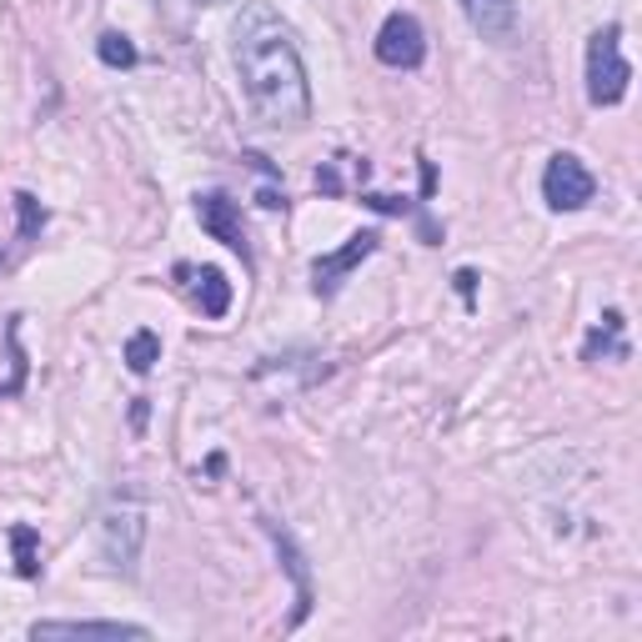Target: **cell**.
I'll return each mask as SVG.
<instances>
[{
  "instance_id": "1",
  "label": "cell",
  "mask_w": 642,
  "mask_h": 642,
  "mask_svg": "<svg viewBox=\"0 0 642 642\" xmlns=\"http://www.w3.org/2000/svg\"><path fill=\"white\" fill-rule=\"evenodd\" d=\"M236 71L246 101L266 126H306L312 116V86H306V66L296 55L292 31L272 6H246L236 21Z\"/></svg>"
},
{
  "instance_id": "2",
  "label": "cell",
  "mask_w": 642,
  "mask_h": 642,
  "mask_svg": "<svg viewBox=\"0 0 642 642\" xmlns=\"http://www.w3.org/2000/svg\"><path fill=\"white\" fill-rule=\"evenodd\" d=\"M141 543H146V507L131 497H116L101 512V557H106L110 572H136L141 562Z\"/></svg>"
},
{
  "instance_id": "3",
  "label": "cell",
  "mask_w": 642,
  "mask_h": 642,
  "mask_svg": "<svg viewBox=\"0 0 642 642\" xmlns=\"http://www.w3.org/2000/svg\"><path fill=\"white\" fill-rule=\"evenodd\" d=\"M632 66L622 55V25H602L588 41V101L592 106H618L628 96Z\"/></svg>"
},
{
  "instance_id": "4",
  "label": "cell",
  "mask_w": 642,
  "mask_h": 642,
  "mask_svg": "<svg viewBox=\"0 0 642 642\" xmlns=\"http://www.w3.org/2000/svg\"><path fill=\"white\" fill-rule=\"evenodd\" d=\"M592 191H598V181H592V171L577 161L572 151H557L552 161H547L543 197H547V207H552V211H582L592 201Z\"/></svg>"
},
{
  "instance_id": "5",
  "label": "cell",
  "mask_w": 642,
  "mask_h": 642,
  "mask_svg": "<svg viewBox=\"0 0 642 642\" xmlns=\"http://www.w3.org/2000/svg\"><path fill=\"white\" fill-rule=\"evenodd\" d=\"M427 55V35H422V21L407 11H392L381 21L377 31V61L392 71H417Z\"/></svg>"
},
{
  "instance_id": "6",
  "label": "cell",
  "mask_w": 642,
  "mask_h": 642,
  "mask_svg": "<svg viewBox=\"0 0 642 642\" xmlns=\"http://www.w3.org/2000/svg\"><path fill=\"white\" fill-rule=\"evenodd\" d=\"M377 231H357V236L347 241L341 251H331V256H316V266H312V286H316V296H331L341 282H347V272L357 262H367L371 251H377Z\"/></svg>"
},
{
  "instance_id": "7",
  "label": "cell",
  "mask_w": 642,
  "mask_h": 642,
  "mask_svg": "<svg viewBox=\"0 0 642 642\" xmlns=\"http://www.w3.org/2000/svg\"><path fill=\"white\" fill-rule=\"evenodd\" d=\"M262 527H266V537L276 543V557H282V567L292 572V582H296V612H292V628H296V622H306V612H312V567H306L302 547L292 543V533H286L282 523L262 517Z\"/></svg>"
},
{
  "instance_id": "8",
  "label": "cell",
  "mask_w": 642,
  "mask_h": 642,
  "mask_svg": "<svg viewBox=\"0 0 642 642\" xmlns=\"http://www.w3.org/2000/svg\"><path fill=\"white\" fill-rule=\"evenodd\" d=\"M462 15L492 45H507L517 35V0H462Z\"/></svg>"
},
{
  "instance_id": "9",
  "label": "cell",
  "mask_w": 642,
  "mask_h": 642,
  "mask_svg": "<svg viewBox=\"0 0 642 642\" xmlns=\"http://www.w3.org/2000/svg\"><path fill=\"white\" fill-rule=\"evenodd\" d=\"M197 217H201V227L221 241V246H231V251H241V256H246V227H241V207H236V201L221 197V191H211V197L197 201Z\"/></svg>"
},
{
  "instance_id": "10",
  "label": "cell",
  "mask_w": 642,
  "mask_h": 642,
  "mask_svg": "<svg viewBox=\"0 0 642 642\" xmlns=\"http://www.w3.org/2000/svg\"><path fill=\"white\" fill-rule=\"evenodd\" d=\"M31 638L41 642V638H146V628L141 622H91V618H81V622H31Z\"/></svg>"
},
{
  "instance_id": "11",
  "label": "cell",
  "mask_w": 642,
  "mask_h": 642,
  "mask_svg": "<svg viewBox=\"0 0 642 642\" xmlns=\"http://www.w3.org/2000/svg\"><path fill=\"white\" fill-rule=\"evenodd\" d=\"M582 357L598 361V357H628V341H622V312H608L602 316V327H592L588 347H582Z\"/></svg>"
},
{
  "instance_id": "12",
  "label": "cell",
  "mask_w": 642,
  "mask_h": 642,
  "mask_svg": "<svg viewBox=\"0 0 642 642\" xmlns=\"http://www.w3.org/2000/svg\"><path fill=\"white\" fill-rule=\"evenodd\" d=\"M197 296H201V312H207V316H227L231 312V282L217 272V266H207V272H201Z\"/></svg>"
},
{
  "instance_id": "13",
  "label": "cell",
  "mask_w": 642,
  "mask_h": 642,
  "mask_svg": "<svg viewBox=\"0 0 642 642\" xmlns=\"http://www.w3.org/2000/svg\"><path fill=\"white\" fill-rule=\"evenodd\" d=\"M156 361H161V337L156 331H131V341H126V367L151 371Z\"/></svg>"
},
{
  "instance_id": "14",
  "label": "cell",
  "mask_w": 642,
  "mask_h": 642,
  "mask_svg": "<svg viewBox=\"0 0 642 642\" xmlns=\"http://www.w3.org/2000/svg\"><path fill=\"white\" fill-rule=\"evenodd\" d=\"M96 55L106 61V66H116V71H126V66H136V45H131V35H120V31H106L96 41Z\"/></svg>"
},
{
  "instance_id": "15",
  "label": "cell",
  "mask_w": 642,
  "mask_h": 642,
  "mask_svg": "<svg viewBox=\"0 0 642 642\" xmlns=\"http://www.w3.org/2000/svg\"><path fill=\"white\" fill-rule=\"evenodd\" d=\"M11 547H15V572L21 577L41 572V557H35V527H11Z\"/></svg>"
},
{
  "instance_id": "16",
  "label": "cell",
  "mask_w": 642,
  "mask_h": 642,
  "mask_svg": "<svg viewBox=\"0 0 642 642\" xmlns=\"http://www.w3.org/2000/svg\"><path fill=\"white\" fill-rule=\"evenodd\" d=\"M15 211H21V236H35V231L45 227V211L31 191H15Z\"/></svg>"
},
{
  "instance_id": "17",
  "label": "cell",
  "mask_w": 642,
  "mask_h": 642,
  "mask_svg": "<svg viewBox=\"0 0 642 642\" xmlns=\"http://www.w3.org/2000/svg\"><path fill=\"white\" fill-rule=\"evenodd\" d=\"M367 207H377V211H407V201H397V197H367Z\"/></svg>"
},
{
  "instance_id": "18",
  "label": "cell",
  "mask_w": 642,
  "mask_h": 642,
  "mask_svg": "<svg viewBox=\"0 0 642 642\" xmlns=\"http://www.w3.org/2000/svg\"><path fill=\"white\" fill-rule=\"evenodd\" d=\"M316 186H322V191H341L337 171H316Z\"/></svg>"
},
{
  "instance_id": "19",
  "label": "cell",
  "mask_w": 642,
  "mask_h": 642,
  "mask_svg": "<svg viewBox=\"0 0 642 642\" xmlns=\"http://www.w3.org/2000/svg\"><path fill=\"white\" fill-rule=\"evenodd\" d=\"M457 292L472 296V292H477V276H472V272H457Z\"/></svg>"
},
{
  "instance_id": "20",
  "label": "cell",
  "mask_w": 642,
  "mask_h": 642,
  "mask_svg": "<svg viewBox=\"0 0 642 642\" xmlns=\"http://www.w3.org/2000/svg\"><path fill=\"white\" fill-rule=\"evenodd\" d=\"M131 422H136V427H146V397H136V407H131Z\"/></svg>"
}]
</instances>
